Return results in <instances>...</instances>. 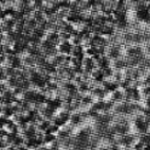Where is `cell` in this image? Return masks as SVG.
I'll return each mask as SVG.
<instances>
[{
	"mask_svg": "<svg viewBox=\"0 0 150 150\" xmlns=\"http://www.w3.org/2000/svg\"><path fill=\"white\" fill-rule=\"evenodd\" d=\"M126 46H144V33H125Z\"/></svg>",
	"mask_w": 150,
	"mask_h": 150,
	"instance_id": "1",
	"label": "cell"
},
{
	"mask_svg": "<svg viewBox=\"0 0 150 150\" xmlns=\"http://www.w3.org/2000/svg\"><path fill=\"white\" fill-rule=\"evenodd\" d=\"M125 11H142L145 10V0H124Z\"/></svg>",
	"mask_w": 150,
	"mask_h": 150,
	"instance_id": "2",
	"label": "cell"
},
{
	"mask_svg": "<svg viewBox=\"0 0 150 150\" xmlns=\"http://www.w3.org/2000/svg\"><path fill=\"white\" fill-rule=\"evenodd\" d=\"M125 100L126 102H139V100H144V97H143L140 90L127 88L126 93H125Z\"/></svg>",
	"mask_w": 150,
	"mask_h": 150,
	"instance_id": "3",
	"label": "cell"
},
{
	"mask_svg": "<svg viewBox=\"0 0 150 150\" xmlns=\"http://www.w3.org/2000/svg\"><path fill=\"white\" fill-rule=\"evenodd\" d=\"M57 79L59 80H70L71 79V68L68 67H56Z\"/></svg>",
	"mask_w": 150,
	"mask_h": 150,
	"instance_id": "4",
	"label": "cell"
},
{
	"mask_svg": "<svg viewBox=\"0 0 150 150\" xmlns=\"http://www.w3.org/2000/svg\"><path fill=\"white\" fill-rule=\"evenodd\" d=\"M125 93H126V88L124 86H120L116 90H114L111 92V100L112 102H122L125 100Z\"/></svg>",
	"mask_w": 150,
	"mask_h": 150,
	"instance_id": "5",
	"label": "cell"
},
{
	"mask_svg": "<svg viewBox=\"0 0 150 150\" xmlns=\"http://www.w3.org/2000/svg\"><path fill=\"white\" fill-rule=\"evenodd\" d=\"M105 21L104 12H91V25H102Z\"/></svg>",
	"mask_w": 150,
	"mask_h": 150,
	"instance_id": "6",
	"label": "cell"
},
{
	"mask_svg": "<svg viewBox=\"0 0 150 150\" xmlns=\"http://www.w3.org/2000/svg\"><path fill=\"white\" fill-rule=\"evenodd\" d=\"M110 41L114 46L125 45V33H112L110 34Z\"/></svg>",
	"mask_w": 150,
	"mask_h": 150,
	"instance_id": "7",
	"label": "cell"
},
{
	"mask_svg": "<svg viewBox=\"0 0 150 150\" xmlns=\"http://www.w3.org/2000/svg\"><path fill=\"white\" fill-rule=\"evenodd\" d=\"M44 99L46 102H53L58 99L57 88H44Z\"/></svg>",
	"mask_w": 150,
	"mask_h": 150,
	"instance_id": "8",
	"label": "cell"
},
{
	"mask_svg": "<svg viewBox=\"0 0 150 150\" xmlns=\"http://www.w3.org/2000/svg\"><path fill=\"white\" fill-rule=\"evenodd\" d=\"M104 88H91V103H97L103 100Z\"/></svg>",
	"mask_w": 150,
	"mask_h": 150,
	"instance_id": "9",
	"label": "cell"
},
{
	"mask_svg": "<svg viewBox=\"0 0 150 150\" xmlns=\"http://www.w3.org/2000/svg\"><path fill=\"white\" fill-rule=\"evenodd\" d=\"M57 95L59 102H69L70 100V91L69 88L64 87H57Z\"/></svg>",
	"mask_w": 150,
	"mask_h": 150,
	"instance_id": "10",
	"label": "cell"
},
{
	"mask_svg": "<svg viewBox=\"0 0 150 150\" xmlns=\"http://www.w3.org/2000/svg\"><path fill=\"white\" fill-rule=\"evenodd\" d=\"M92 36L93 33H85V34H80V41L79 45L82 46V47H86V46H90L92 42Z\"/></svg>",
	"mask_w": 150,
	"mask_h": 150,
	"instance_id": "11",
	"label": "cell"
},
{
	"mask_svg": "<svg viewBox=\"0 0 150 150\" xmlns=\"http://www.w3.org/2000/svg\"><path fill=\"white\" fill-rule=\"evenodd\" d=\"M22 61H23V68L24 67H27V68L36 67V57L34 54H27Z\"/></svg>",
	"mask_w": 150,
	"mask_h": 150,
	"instance_id": "12",
	"label": "cell"
},
{
	"mask_svg": "<svg viewBox=\"0 0 150 150\" xmlns=\"http://www.w3.org/2000/svg\"><path fill=\"white\" fill-rule=\"evenodd\" d=\"M91 12H103V0H90Z\"/></svg>",
	"mask_w": 150,
	"mask_h": 150,
	"instance_id": "13",
	"label": "cell"
},
{
	"mask_svg": "<svg viewBox=\"0 0 150 150\" xmlns=\"http://www.w3.org/2000/svg\"><path fill=\"white\" fill-rule=\"evenodd\" d=\"M1 129H3V132L6 133V134H12L16 132V125L13 122H11V121H6V122H4L1 125Z\"/></svg>",
	"mask_w": 150,
	"mask_h": 150,
	"instance_id": "14",
	"label": "cell"
},
{
	"mask_svg": "<svg viewBox=\"0 0 150 150\" xmlns=\"http://www.w3.org/2000/svg\"><path fill=\"white\" fill-rule=\"evenodd\" d=\"M138 67H126V80H137Z\"/></svg>",
	"mask_w": 150,
	"mask_h": 150,
	"instance_id": "15",
	"label": "cell"
},
{
	"mask_svg": "<svg viewBox=\"0 0 150 150\" xmlns=\"http://www.w3.org/2000/svg\"><path fill=\"white\" fill-rule=\"evenodd\" d=\"M91 79L103 81V79H104L103 68H92V69H91Z\"/></svg>",
	"mask_w": 150,
	"mask_h": 150,
	"instance_id": "16",
	"label": "cell"
},
{
	"mask_svg": "<svg viewBox=\"0 0 150 150\" xmlns=\"http://www.w3.org/2000/svg\"><path fill=\"white\" fill-rule=\"evenodd\" d=\"M69 56H73V57H76L79 59L82 58V56H83V47L80 45L78 46H71V49H70V54Z\"/></svg>",
	"mask_w": 150,
	"mask_h": 150,
	"instance_id": "17",
	"label": "cell"
},
{
	"mask_svg": "<svg viewBox=\"0 0 150 150\" xmlns=\"http://www.w3.org/2000/svg\"><path fill=\"white\" fill-rule=\"evenodd\" d=\"M116 11H125L124 0H111V12Z\"/></svg>",
	"mask_w": 150,
	"mask_h": 150,
	"instance_id": "18",
	"label": "cell"
},
{
	"mask_svg": "<svg viewBox=\"0 0 150 150\" xmlns=\"http://www.w3.org/2000/svg\"><path fill=\"white\" fill-rule=\"evenodd\" d=\"M56 49H57V53L58 54H70V49L71 46L69 44H63V45H56Z\"/></svg>",
	"mask_w": 150,
	"mask_h": 150,
	"instance_id": "19",
	"label": "cell"
},
{
	"mask_svg": "<svg viewBox=\"0 0 150 150\" xmlns=\"http://www.w3.org/2000/svg\"><path fill=\"white\" fill-rule=\"evenodd\" d=\"M80 67L82 69H92V63H91V57L87 54H83L80 61Z\"/></svg>",
	"mask_w": 150,
	"mask_h": 150,
	"instance_id": "20",
	"label": "cell"
},
{
	"mask_svg": "<svg viewBox=\"0 0 150 150\" xmlns=\"http://www.w3.org/2000/svg\"><path fill=\"white\" fill-rule=\"evenodd\" d=\"M125 21L126 23H136L138 21L136 11H125Z\"/></svg>",
	"mask_w": 150,
	"mask_h": 150,
	"instance_id": "21",
	"label": "cell"
},
{
	"mask_svg": "<svg viewBox=\"0 0 150 150\" xmlns=\"http://www.w3.org/2000/svg\"><path fill=\"white\" fill-rule=\"evenodd\" d=\"M23 0H12V8L11 11L15 12H23Z\"/></svg>",
	"mask_w": 150,
	"mask_h": 150,
	"instance_id": "22",
	"label": "cell"
},
{
	"mask_svg": "<svg viewBox=\"0 0 150 150\" xmlns=\"http://www.w3.org/2000/svg\"><path fill=\"white\" fill-rule=\"evenodd\" d=\"M23 7L24 12L35 11V0H23Z\"/></svg>",
	"mask_w": 150,
	"mask_h": 150,
	"instance_id": "23",
	"label": "cell"
},
{
	"mask_svg": "<svg viewBox=\"0 0 150 150\" xmlns=\"http://www.w3.org/2000/svg\"><path fill=\"white\" fill-rule=\"evenodd\" d=\"M102 59H103V54L92 56V57H91L92 68H102Z\"/></svg>",
	"mask_w": 150,
	"mask_h": 150,
	"instance_id": "24",
	"label": "cell"
},
{
	"mask_svg": "<svg viewBox=\"0 0 150 150\" xmlns=\"http://www.w3.org/2000/svg\"><path fill=\"white\" fill-rule=\"evenodd\" d=\"M44 33H46V34L57 33V25H56V23H49V22H46L45 25H44Z\"/></svg>",
	"mask_w": 150,
	"mask_h": 150,
	"instance_id": "25",
	"label": "cell"
},
{
	"mask_svg": "<svg viewBox=\"0 0 150 150\" xmlns=\"http://www.w3.org/2000/svg\"><path fill=\"white\" fill-rule=\"evenodd\" d=\"M23 109L30 111V112H36V102H23Z\"/></svg>",
	"mask_w": 150,
	"mask_h": 150,
	"instance_id": "26",
	"label": "cell"
},
{
	"mask_svg": "<svg viewBox=\"0 0 150 150\" xmlns=\"http://www.w3.org/2000/svg\"><path fill=\"white\" fill-rule=\"evenodd\" d=\"M79 41H80V35L75 34V33H71L70 36H69V39H68V44L70 46H78Z\"/></svg>",
	"mask_w": 150,
	"mask_h": 150,
	"instance_id": "27",
	"label": "cell"
},
{
	"mask_svg": "<svg viewBox=\"0 0 150 150\" xmlns=\"http://www.w3.org/2000/svg\"><path fill=\"white\" fill-rule=\"evenodd\" d=\"M12 99L17 102H24V90L18 88L17 92H15L12 95Z\"/></svg>",
	"mask_w": 150,
	"mask_h": 150,
	"instance_id": "28",
	"label": "cell"
},
{
	"mask_svg": "<svg viewBox=\"0 0 150 150\" xmlns=\"http://www.w3.org/2000/svg\"><path fill=\"white\" fill-rule=\"evenodd\" d=\"M110 65H111V67H114V68H125V67H126V64H125V59H124V58L111 59Z\"/></svg>",
	"mask_w": 150,
	"mask_h": 150,
	"instance_id": "29",
	"label": "cell"
},
{
	"mask_svg": "<svg viewBox=\"0 0 150 150\" xmlns=\"http://www.w3.org/2000/svg\"><path fill=\"white\" fill-rule=\"evenodd\" d=\"M69 36H70V33H58V44L57 45L68 44Z\"/></svg>",
	"mask_w": 150,
	"mask_h": 150,
	"instance_id": "30",
	"label": "cell"
},
{
	"mask_svg": "<svg viewBox=\"0 0 150 150\" xmlns=\"http://www.w3.org/2000/svg\"><path fill=\"white\" fill-rule=\"evenodd\" d=\"M103 12L104 13L111 12V0H103Z\"/></svg>",
	"mask_w": 150,
	"mask_h": 150,
	"instance_id": "31",
	"label": "cell"
},
{
	"mask_svg": "<svg viewBox=\"0 0 150 150\" xmlns=\"http://www.w3.org/2000/svg\"><path fill=\"white\" fill-rule=\"evenodd\" d=\"M144 46H150V33H144Z\"/></svg>",
	"mask_w": 150,
	"mask_h": 150,
	"instance_id": "32",
	"label": "cell"
}]
</instances>
